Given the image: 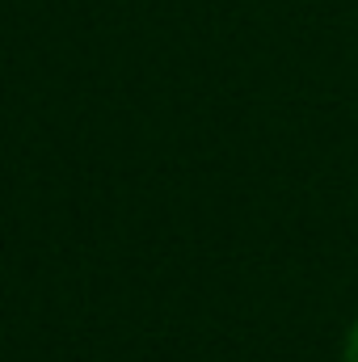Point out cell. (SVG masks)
I'll return each mask as SVG.
<instances>
[{
  "mask_svg": "<svg viewBox=\"0 0 358 362\" xmlns=\"http://www.w3.org/2000/svg\"><path fill=\"white\" fill-rule=\"evenodd\" d=\"M342 362H358V320L350 325V333H346V346H342Z\"/></svg>",
  "mask_w": 358,
  "mask_h": 362,
  "instance_id": "cell-1",
  "label": "cell"
}]
</instances>
